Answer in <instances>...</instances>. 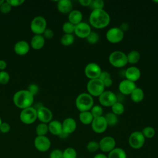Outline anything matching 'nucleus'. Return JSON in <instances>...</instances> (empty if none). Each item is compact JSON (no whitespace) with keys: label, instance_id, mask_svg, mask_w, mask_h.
Here are the masks:
<instances>
[{"label":"nucleus","instance_id":"f257e3e1","mask_svg":"<svg viewBox=\"0 0 158 158\" xmlns=\"http://www.w3.org/2000/svg\"><path fill=\"white\" fill-rule=\"evenodd\" d=\"M110 21V15L104 9L92 10L89 16L90 26L97 29L106 28L109 25Z\"/></svg>","mask_w":158,"mask_h":158},{"label":"nucleus","instance_id":"f03ea898","mask_svg":"<svg viewBox=\"0 0 158 158\" xmlns=\"http://www.w3.org/2000/svg\"><path fill=\"white\" fill-rule=\"evenodd\" d=\"M13 102L18 108L23 109L32 106L34 96L27 89L19 90L14 94Z\"/></svg>","mask_w":158,"mask_h":158},{"label":"nucleus","instance_id":"7ed1b4c3","mask_svg":"<svg viewBox=\"0 0 158 158\" xmlns=\"http://www.w3.org/2000/svg\"><path fill=\"white\" fill-rule=\"evenodd\" d=\"M75 106L80 112L89 111L94 106L93 98L88 93H80L76 98Z\"/></svg>","mask_w":158,"mask_h":158},{"label":"nucleus","instance_id":"20e7f679","mask_svg":"<svg viewBox=\"0 0 158 158\" xmlns=\"http://www.w3.org/2000/svg\"><path fill=\"white\" fill-rule=\"evenodd\" d=\"M110 64L116 68H122L128 64L127 54L121 51H115L109 56Z\"/></svg>","mask_w":158,"mask_h":158},{"label":"nucleus","instance_id":"39448f33","mask_svg":"<svg viewBox=\"0 0 158 158\" xmlns=\"http://www.w3.org/2000/svg\"><path fill=\"white\" fill-rule=\"evenodd\" d=\"M105 88L102 81L99 78L89 80L86 85L88 93L92 97H99L105 91Z\"/></svg>","mask_w":158,"mask_h":158},{"label":"nucleus","instance_id":"423d86ee","mask_svg":"<svg viewBox=\"0 0 158 158\" xmlns=\"http://www.w3.org/2000/svg\"><path fill=\"white\" fill-rule=\"evenodd\" d=\"M37 119L36 109L33 107H29L22 109L20 114V120L22 123L26 125H30L34 123Z\"/></svg>","mask_w":158,"mask_h":158},{"label":"nucleus","instance_id":"0eeeda50","mask_svg":"<svg viewBox=\"0 0 158 158\" xmlns=\"http://www.w3.org/2000/svg\"><path fill=\"white\" fill-rule=\"evenodd\" d=\"M47 22L44 17L36 16L34 17L30 23V29L35 35H43L46 28Z\"/></svg>","mask_w":158,"mask_h":158},{"label":"nucleus","instance_id":"6e6552de","mask_svg":"<svg viewBox=\"0 0 158 158\" xmlns=\"http://www.w3.org/2000/svg\"><path fill=\"white\" fill-rule=\"evenodd\" d=\"M146 138L141 131H135L132 132L128 138V144L131 148L135 149L141 148L145 143Z\"/></svg>","mask_w":158,"mask_h":158},{"label":"nucleus","instance_id":"1a4fd4ad","mask_svg":"<svg viewBox=\"0 0 158 158\" xmlns=\"http://www.w3.org/2000/svg\"><path fill=\"white\" fill-rule=\"evenodd\" d=\"M106 37L109 42L115 44L122 41L124 38V33L119 27H112L107 31Z\"/></svg>","mask_w":158,"mask_h":158},{"label":"nucleus","instance_id":"9d476101","mask_svg":"<svg viewBox=\"0 0 158 158\" xmlns=\"http://www.w3.org/2000/svg\"><path fill=\"white\" fill-rule=\"evenodd\" d=\"M99 102L101 106L104 107H111L118 101L116 94L111 91H104L99 97Z\"/></svg>","mask_w":158,"mask_h":158},{"label":"nucleus","instance_id":"9b49d317","mask_svg":"<svg viewBox=\"0 0 158 158\" xmlns=\"http://www.w3.org/2000/svg\"><path fill=\"white\" fill-rule=\"evenodd\" d=\"M102 72L101 67L95 62L88 63L85 67L84 72L89 80L98 78Z\"/></svg>","mask_w":158,"mask_h":158},{"label":"nucleus","instance_id":"f8f14e48","mask_svg":"<svg viewBox=\"0 0 158 158\" xmlns=\"http://www.w3.org/2000/svg\"><path fill=\"white\" fill-rule=\"evenodd\" d=\"M51 145V141L46 136H37L34 139V146L40 152L48 151Z\"/></svg>","mask_w":158,"mask_h":158},{"label":"nucleus","instance_id":"ddd939ff","mask_svg":"<svg viewBox=\"0 0 158 158\" xmlns=\"http://www.w3.org/2000/svg\"><path fill=\"white\" fill-rule=\"evenodd\" d=\"M36 109L37 111V119L41 123H49L52 120L53 115L52 111L49 108L41 106Z\"/></svg>","mask_w":158,"mask_h":158},{"label":"nucleus","instance_id":"4468645a","mask_svg":"<svg viewBox=\"0 0 158 158\" xmlns=\"http://www.w3.org/2000/svg\"><path fill=\"white\" fill-rule=\"evenodd\" d=\"M91 125L93 131L98 134L104 133L108 127L104 116L103 115L94 118Z\"/></svg>","mask_w":158,"mask_h":158},{"label":"nucleus","instance_id":"2eb2a0df","mask_svg":"<svg viewBox=\"0 0 158 158\" xmlns=\"http://www.w3.org/2000/svg\"><path fill=\"white\" fill-rule=\"evenodd\" d=\"M115 139L110 136L103 137L99 142V149L104 152H109L115 148Z\"/></svg>","mask_w":158,"mask_h":158},{"label":"nucleus","instance_id":"dca6fc26","mask_svg":"<svg viewBox=\"0 0 158 158\" xmlns=\"http://www.w3.org/2000/svg\"><path fill=\"white\" fill-rule=\"evenodd\" d=\"M91 32V26L86 22H81L75 26L74 33L80 38H86Z\"/></svg>","mask_w":158,"mask_h":158},{"label":"nucleus","instance_id":"f3484780","mask_svg":"<svg viewBox=\"0 0 158 158\" xmlns=\"http://www.w3.org/2000/svg\"><path fill=\"white\" fill-rule=\"evenodd\" d=\"M135 82L125 79L122 80L118 85V90L122 94L130 95L132 91L136 88Z\"/></svg>","mask_w":158,"mask_h":158},{"label":"nucleus","instance_id":"a211bd4d","mask_svg":"<svg viewBox=\"0 0 158 158\" xmlns=\"http://www.w3.org/2000/svg\"><path fill=\"white\" fill-rule=\"evenodd\" d=\"M141 74L140 70L135 66L128 67L125 72V77L126 79L135 83L140 78Z\"/></svg>","mask_w":158,"mask_h":158},{"label":"nucleus","instance_id":"6ab92c4d","mask_svg":"<svg viewBox=\"0 0 158 158\" xmlns=\"http://www.w3.org/2000/svg\"><path fill=\"white\" fill-rule=\"evenodd\" d=\"M62 131L67 135L73 133L77 128V122L72 117H68L64 120L62 123Z\"/></svg>","mask_w":158,"mask_h":158},{"label":"nucleus","instance_id":"aec40b11","mask_svg":"<svg viewBox=\"0 0 158 158\" xmlns=\"http://www.w3.org/2000/svg\"><path fill=\"white\" fill-rule=\"evenodd\" d=\"M15 52L19 56H24L30 51V44L28 42L24 40L17 41L14 47Z\"/></svg>","mask_w":158,"mask_h":158},{"label":"nucleus","instance_id":"412c9836","mask_svg":"<svg viewBox=\"0 0 158 158\" xmlns=\"http://www.w3.org/2000/svg\"><path fill=\"white\" fill-rule=\"evenodd\" d=\"M72 2L70 0H60L57 2V8L62 14H69L72 10Z\"/></svg>","mask_w":158,"mask_h":158},{"label":"nucleus","instance_id":"4be33fe9","mask_svg":"<svg viewBox=\"0 0 158 158\" xmlns=\"http://www.w3.org/2000/svg\"><path fill=\"white\" fill-rule=\"evenodd\" d=\"M48 130L53 135L59 136L62 133V123L58 120H51L48 123Z\"/></svg>","mask_w":158,"mask_h":158},{"label":"nucleus","instance_id":"5701e85b","mask_svg":"<svg viewBox=\"0 0 158 158\" xmlns=\"http://www.w3.org/2000/svg\"><path fill=\"white\" fill-rule=\"evenodd\" d=\"M45 44V38L42 35H35L30 41V45L33 49L39 50L43 48Z\"/></svg>","mask_w":158,"mask_h":158},{"label":"nucleus","instance_id":"b1692460","mask_svg":"<svg viewBox=\"0 0 158 158\" xmlns=\"http://www.w3.org/2000/svg\"><path fill=\"white\" fill-rule=\"evenodd\" d=\"M69 22L76 25L82 22L83 14L79 10H72L68 15Z\"/></svg>","mask_w":158,"mask_h":158},{"label":"nucleus","instance_id":"393cba45","mask_svg":"<svg viewBox=\"0 0 158 158\" xmlns=\"http://www.w3.org/2000/svg\"><path fill=\"white\" fill-rule=\"evenodd\" d=\"M130 98L133 102L139 103L141 102L144 97V93L141 88L136 87L131 93Z\"/></svg>","mask_w":158,"mask_h":158},{"label":"nucleus","instance_id":"a878e982","mask_svg":"<svg viewBox=\"0 0 158 158\" xmlns=\"http://www.w3.org/2000/svg\"><path fill=\"white\" fill-rule=\"evenodd\" d=\"M93 116L90 111L81 112L79 114V120L83 125H90L93 120Z\"/></svg>","mask_w":158,"mask_h":158},{"label":"nucleus","instance_id":"bb28decb","mask_svg":"<svg viewBox=\"0 0 158 158\" xmlns=\"http://www.w3.org/2000/svg\"><path fill=\"white\" fill-rule=\"evenodd\" d=\"M108 158H127L126 152L120 148H115L109 152Z\"/></svg>","mask_w":158,"mask_h":158},{"label":"nucleus","instance_id":"cd10ccee","mask_svg":"<svg viewBox=\"0 0 158 158\" xmlns=\"http://www.w3.org/2000/svg\"><path fill=\"white\" fill-rule=\"evenodd\" d=\"M127 57L128 63L130 64H135L138 63V61L139 60L141 55L138 51L133 50L129 52L128 54H127Z\"/></svg>","mask_w":158,"mask_h":158},{"label":"nucleus","instance_id":"c85d7f7f","mask_svg":"<svg viewBox=\"0 0 158 158\" xmlns=\"http://www.w3.org/2000/svg\"><path fill=\"white\" fill-rule=\"evenodd\" d=\"M104 118L106 119V121L107 122V124L108 126L113 127L117 125L118 123V117L112 112H107Z\"/></svg>","mask_w":158,"mask_h":158},{"label":"nucleus","instance_id":"c756f323","mask_svg":"<svg viewBox=\"0 0 158 158\" xmlns=\"http://www.w3.org/2000/svg\"><path fill=\"white\" fill-rule=\"evenodd\" d=\"M111 110L112 113L118 116L123 114L125 112V107L121 102L117 101L111 106Z\"/></svg>","mask_w":158,"mask_h":158},{"label":"nucleus","instance_id":"7c9ffc66","mask_svg":"<svg viewBox=\"0 0 158 158\" xmlns=\"http://www.w3.org/2000/svg\"><path fill=\"white\" fill-rule=\"evenodd\" d=\"M75 41L74 36L72 34H64L60 38V43L64 46L72 45Z\"/></svg>","mask_w":158,"mask_h":158},{"label":"nucleus","instance_id":"2f4dec72","mask_svg":"<svg viewBox=\"0 0 158 158\" xmlns=\"http://www.w3.org/2000/svg\"><path fill=\"white\" fill-rule=\"evenodd\" d=\"M48 131V125L47 123H40L36 127L37 136H46Z\"/></svg>","mask_w":158,"mask_h":158},{"label":"nucleus","instance_id":"473e14b6","mask_svg":"<svg viewBox=\"0 0 158 158\" xmlns=\"http://www.w3.org/2000/svg\"><path fill=\"white\" fill-rule=\"evenodd\" d=\"M141 133H143L145 138L150 139L154 136L156 134V131L153 127L148 126V127H144L141 131Z\"/></svg>","mask_w":158,"mask_h":158},{"label":"nucleus","instance_id":"72a5a7b5","mask_svg":"<svg viewBox=\"0 0 158 158\" xmlns=\"http://www.w3.org/2000/svg\"><path fill=\"white\" fill-rule=\"evenodd\" d=\"M89 111L91 112L94 118L102 116V114L104 112L102 106L100 105H94Z\"/></svg>","mask_w":158,"mask_h":158},{"label":"nucleus","instance_id":"f704fd0d","mask_svg":"<svg viewBox=\"0 0 158 158\" xmlns=\"http://www.w3.org/2000/svg\"><path fill=\"white\" fill-rule=\"evenodd\" d=\"M77 153L73 148H67L63 151V158H77Z\"/></svg>","mask_w":158,"mask_h":158},{"label":"nucleus","instance_id":"c9c22d12","mask_svg":"<svg viewBox=\"0 0 158 158\" xmlns=\"http://www.w3.org/2000/svg\"><path fill=\"white\" fill-rule=\"evenodd\" d=\"M75 26V25H74L70 22H66L62 25V31L65 34H72L73 33H74Z\"/></svg>","mask_w":158,"mask_h":158},{"label":"nucleus","instance_id":"e433bc0d","mask_svg":"<svg viewBox=\"0 0 158 158\" xmlns=\"http://www.w3.org/2000/svg\"><path fill=\"white\" fill-rule=\"evenodd\" d=\"M99 37L98 34L96 32L92 31L89 33V35L86 38L87 42L90 44H94L99 41Z\"/></svg>","mask_w":158,"mask_h":158},{"label":"nucleus","instance_id":"4c0bfd02","mask_svg":"<svg viewBox=\"0 0 158 158\" xmlns=\"http://www.w3.org/2000/svg\"><path fill=\"white\" fill-rule=\"evenodd\" d=\"M86 149L90 152H94L99 149V143L95 141H90L86 145Z\"/></svg>","mask_w":158,"mask_h":158},{"label":"nucleus","instance_id":"58836bf2","mask_svg":"<svg viewBox=\"0 0 158 158\" xmlns=\"http://www.w3.org/2000/svg\"><path fill=\"white\" fill-rule=\"evenodd\" d=\"M89 7L93 10L103 9L104 7V2L102 0H92Z\"/></svg>","mask_w":158,"mask_h":158},{"label":"nucleus","instance_id":"ea45409f","mask_svg":"<svg viewBox=\"0 0 158 158\" xmlns=\"http://www.w3.org/2000/svg\"><path fill=\"white\" fill-rule=\"evenodd\" d=\"M10 80V75L9 73L5 70L0 71V84L6 85Z\"/></svg>","mask_w":158,"mask_h":158},{"label":"nucleus","instance_id":"a19ab883","mask_svg":"<svg viewBox=\"0 0 158 158\" xmlns=\"http://www.w3.org/2000/svg\"><path fill=\"white\" fill-rule=\"evenodd\" d=\"M12 9V6L7 2V1H4V2L0 6V12L2 14H7L10 12Z\"/></svg>","mask_w":158,"mask_h":158},{"label":"nucleus","instance_id":"79ce46f5","mask_svg":"<svg viewBox=\"0 0 158 158\" xmlns=\"http://www.w3.org/2000/svg\"><path fill=\"white\" fill-rule=\"evenodd\" d=\"M49 158H63V151L59 149H55L50 153Z\"/></svg>","mask_w":158,"mask_h":158},{"label":"nucleus","instance_id":"37998d69","mask_svg":"<svg viewBox=\"0 0 158 158\" xmlns=\"http://www.w3.org/2000/svg\"><path fill=\"white\" fill-rule=\"evenodd\" d=\"M27 90L35 96L38 93L39 88H38V86L37 85L33 83V84H31L28 86Z\"/></svg>","mask_w":158,"mask_h":158},{"label":"nucleus","instance_id":"c03bdc74","mask_svg":"<svg viewBox=\"0 0 158 158\" xmlns=\"http://www.w3.org/2000/svg\"><path fill=\"white\" fill-rule=\"evenodd\" d=\"M54 31L51 29V28H46V30H44V31L43 33V36L45 39H51L53 38L54 36Z\"/></svg>","mask_w":158,"mask_h":158},{"label":"nucleus","instance_id":"a18cd8bd","mask_svg":"<svg viewBox=\"0 0 158 158\" xmlns=\"http://www.w3.org/2000/svg\"><path fill=\"white\" fill-rule=\"evenodd\" d=\"M10 130V126L7 122H2L0 126V131L2 133H7Z\"/></svg>","mask_w":158,"mask_h":158},{"label":"nucleus","instance_id":"49530a36","mask_svg":"<svg viewBox=\"0 0 158 158\" xmlns=\"http://www.w3.org/2000/svg\"><path fill=\"white\" fill-rule=\"evenodd\" d=\"M7 2L12 7H17L21 6L23 3L25 2L24 0H7Z\"/></svg>","mask_w":158,"mask_h":158},{"label":"nucleus","instance_id":"de8ad7c7","mask_svg":"<svg viewBox=\"0 0 158 158\" xmlns=\"http://www.w3.org/2000/svg\"><path fill=\"white\" fill-rule=\"evenodd\" d=\"M109 78H111V77H110V73L108 72H107V71H102L98 78L100 79L101 81H104V80Z\"/></svg>","mask_w":158,"mask_h":158},{"label":"nucleus","instance_id":"09e8293b","mask_svg":"<svg viewBox=\"0 0 158 158\" xmlns=\"http://www.w3.org/2000/svg\"><path fill=\"white\" fill-rule=\"evenodd\" d=\"M119 28H120V29L123 33H125V32L129 30V28H130V25H129V24H128V23H127V22H122V23L120 25Z\"/></svg>","mask_w":158,"mask_h":158},{"label":"nucleus","instance_id":"8fccbe9b","mask_svg":"<svg viewBox=\"0 0 158 158\" xmlns=\"http://www.w3.org/2000/svg\"><path fill=\"white\" fill-rule=\"evenodd\" d=\"M78 2L83 7H89L92 0H79Z\"/></svg>","mask_w":158,"mask_h":158},{"label":"nucleus","instance_id":"3c124183","mask_svg":"<svg viewBox=\"0 0 158 158\" xmlns=\"http://www.w3.org/2000/svg\"><path fill=\"white\" fill-rule=\"evenodd\" d=\"M102 82L104 83V85L105 88H109V87L111 86L112 85V83H113V81H112V80L111 78L106 79L104 81H102Z\"/></svg>","mask_w":158,"mask_h":158},{"label":"nucleus","instance_id":"603ef678","mask_svg":"<svg viewBox=\"0 0 158 158\" xmlns=\"http://www.w3.org/2000/svg\"><path fill=\"white\" fill-rule=\"evenodd\" d=\"M7 67V63L4 60H0V71L4 70Z\"/></svg>","mask_w":158,"mask_h":158},{"label":"nucleus","instance_id":"864d4df0","mask_svg":"<svg viewBox=\"0 0 158 158\" xmlns=\"http://www.w3.org/2000/svg\"><path fill=\"white\" fill-rule=\"evenodd\" d=\"M93 158H108L107 157V156H106L105 154H102V153H99V154H96Z\"/></svg>","mask_w":158,"mask_h":158},{"label":"nucleus","instance_id":"5fc2aeb1","mask_svg":"<svg viewBox=\"0 0 158 158\" xmlns=\"http://www.w3.org/2000/svg\"><path fill=\"white\" fill-rule=\"evenodd\" d=\"M4 0H0V6H1V4L4 2Z\"/></svg>","mask_w":158,"mask_h":158},{"label":"nucleus","instance_id":"6e6d98bb","mask_svg":"<svg viewBox=\"0 0 158 158\" xmlns=\"http://www.w3.org/2000/svg\"><path fill=\"white\" fill-rule=\"evenodd\" d=\"M2 123V120H1V117H0V126H1V123Z\"/></svg>","mask_w":158,"mask_h":158}]
</instances>
